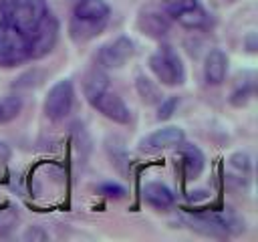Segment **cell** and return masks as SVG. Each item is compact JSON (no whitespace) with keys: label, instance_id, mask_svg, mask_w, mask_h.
Returning <instances> with one entry per match:
<instances>
[{"label":"cell","instance_id":"obj_1","mask_svg":"<svg viewBox=\"0 0 258 242\" xmlns=\"http://www.w3.org/2000/svg\"><path fill=\"white\" fill-rule=\"evenodd\" d=\"M111 8L105 0H77L69 22V34L75 42L95 38L109 22Z\"/></svg>","mask_w":258,"mask_h":242},{"label":"cell","instance_id":"obj_2","mask_svg":"<svg viewBox=\"0 0 258 242\" xmlns=\"http://www.w3.org/2000/svg\"><path fill=\"white\" fill-rule=\"evenodd\" d=\"M32 58V40L16 26L0 2V67H14Z\"/></svg>","mask_w":258,"mask_h":242},{"label":"cell","instance_id":"obj_3","mask_svg":"<svg viewBox=\"0 0 258 242\" xmlns=\"http://www.w3.org/2000/svg\"><path fill=\"white\" fill-rule=\"evenodd\" d=\"M181 220L196 232L212 238H226L244 230V220L230 208L222 212H189L181 214Z\"/></svg>","mask_w":258,"mask_h":242},{"label":"cell","instance_id":"obj_4","mask_svg":"<svg viewBox=\"0 0 258 242\" xmlns=\"http://www.w3.org/2000/svg\"><path fill=\"white\" fill-rule=\"evenodd\" d=\"M149 69L157 77V81H161V85L175 87V85H181L185 81L183 63H181L179 54L171 46H167V44L159 46L149 56Z\"/></svg>","mask_w":258,"mask_h":242},{"label":"cell","instance_id":"obj_5","mask_svg":"<svg viewBox=\"0 0 258 242\" xmlns=\"http://www.w3.org/2000/svg\"><path fill=\"white\" fill-rule=\"evenodd\" d=\"M73 103H75L73 81L71 79H60L48 89V95L44 99V115L50 121H62L71 113Z\"/></svg>","mask_w":258,"mask_h":242},{"label":"cell","instance_id":"obj_6","mask_svg":"<svg viewBox=\"0 0 258 242\" xmlns=\"http://www.w3.org/2000/svg\"><path fill=\"white\" fill-rule=\"evenodd\" d=\"M87 101L91 103V107H93V109H97L103 117L111 119L113 123L125 125V123H129V121H131L129 107L125 105V101H123L117 93L109 91V87H107V89H101V91H99V93H95V95H91Z\"/></svg>","mask_w":258,"mask_h":242},{"label":"cell","instance_id":"obj_7","mask_svg":"<svg viewBox=\"0 0 258 242\" xmlns=\"http://www.w3.org/2000/svg\"><path fill=\"white\" fill-rule=\"evenodd\" d=\"M135 52V46H133V40L129 36H117L109 42H105L101 48H99V54H97V60L101 67L105 69H121L123 65H127V60L133 56Z\"/></svg>","mask_w":258,"mask_h":242},{"label":"cell","instance_id":"obj_8","mask_svg":"<svg viewBox=\"0 0 258 242\" xmlns=\"http://www.w3.org/2000/svg\"><path fill=\"white\" fill-rule=\"evenodd\" d=\"M137 28L149 38H163L171 28V18L163 12V8L147 6L137 16Z\"/></svg>","mask_w":258,"mask_h":242},{"label":"cell","instance_id":"obj_9","mask_svg":"<svg viewBox=\"0 0 258 242\" xmlns=\"http://www.w3.org/2000/svg\"><path fill=\"white\" fill-rule=\"evenodd\" d=\"M183 139H185L183 129L169 125V127H161V129H155L153 133L145 135L139 141V149L141 151H161L167 147H177Z\"/></svg>","mask_w":258,"mask_h":242},{"label":"cell","instance_id":"obj_10","mask_svg":"<svg viewBox=\"0 0 258 242\" xmlns=\"http://www.w3.org/2000/svg\"><path fill=\"white\" fill-rule=\"evenodd\" d=\"M228 75V56L222 48H212L204 60V79L208 85H222Z\"/></svg>","mask_w":258,"mask_h":242},{"label":"cell","instance_id":"obj_11","mask_svg":"<svg viewBox=\"0 0 258 242\" xmlns=\"http://www.w3.org/2000/svg\"><path fill=\"white\" fill-rule=\"evenodd\" d=\"M143 200L155 210H169L175 204L173 192L161 182H149L143 186Z\"/></svg>","mask_w":258,"mask_h":242},{"label":"cell","instance_id":"obj_12","mask_svg":"<svg viewBox=\"0 0 258 242\" xmlns=\"http://www.w3.org/2000/svg\"><path fill=\"white\" fill-rule=\"evenodd\" d=\"M181 145V157H183V169H185V175L189 179H196L202 175L204 171V165H206V157L202 153V149L194 143H179Z\"/></svg>","mask_w":258,"mask_h":242},{"label":"cell","instance_id":"obj_13","mask_svg":"<svg viewBox=\"0 0 258 242\" xmlns=\"http://www.w3.org/2000/svg\"><path fill=\"white\" fill-rule=\"evenodd\" d=\"M135 89H137V95L141 97V101H143L145 105H157V103L163 99L161 89L157 87V83L151 81V79L145 77V75H137V79H135Z\"/></svg>","mask_w":258,"mask_h":242},{"label":"cell","instance_id":"obj_14","mask_svg":"<svg viewBox=\"0 0 258 242\" xmlns=\"http://www.w3.org/2000/svg\"><path fill=\"white\" fill-rule=\"evenodd\" d=\"M175 22H177V24H181L183 28L200 30V28H206V26L210 24V16H208V12L198 4L196 8H191V10L183 12L181 16H177V18H175Z\"/></svg>","mask_w":258,"mask_h":242},{"label":"cell","instance_id":"obj_15","mask_svg":"<svg viewBox=\"0 0 258 242\" xmlns=\"http://www.w3.org/2000/svg\"><path fill=\"white\" fill-rule=\"evenodd\" d=\"M22 97H18V95H6V97H2L0 99V125H4V123H10L12 119H16L18 115H20V111H22Z\"/></svg>","mask_w":258,"mask_h":242},{"label":"cell","instance_id":"obj_16","mask_svg":"<svg viewBox=\"0 0 258 242\" xmlns=\"http://www.w3.org/2000/svg\"><path fill=\"white\" fill-rule=\"evenodd\" d=\"M198 4H200L198 0H161V8H163V12H165L171 20H175V18L181 16L183 12L196 8Z\"/></svg>","mask_w":258,"mask_h":242},{"label":"cell","instance_id":"obj_17","mask_svg":"<svg viewBox=\"0 0 258 242\" xmlns=\"http://www.w3.org/2000/svg\"><path fill=\"white\" fill-rule=\"evenodd\" d=\"M109 87V79L99 73V71H91L87 77H85V83H83V91H85V97L89 99L91 95L99 93L101 89H107Z\"/></svg>","mask_w":258,"mask_h":242},{"label":"cell","instance_id":"obj_18","mask_svg":"<svg viewBox=\"0 0 258 242\" xmlns=\"http://www.w3.org/2000/svg\"><path fill=\"white\" fill-rule=\"evenodd\" d=\"M252 95H254V81H252V79L242 81V83H238L236 89L232 91L230 103H232L234 107H242V105H246V103L252 99Z\"/></svg>","mask_w":258,"mask_h":242},{"label":"cell","instance_id":"obj_19","mask_svg":"<svg viewBox=\"0 0 258 242\" xmlns=\"http://www.w3.org/2000/svg\"><path fill=\"white\" fill-rule=\"evenodd\" d=\"M177 103H179V99L175 97V95H169V97H165V99H161L157 105V119L159 121H165V119H169L173 113H175V109H177Z\"/></svg>","mask_w":258,"mask_h":242},{"label":"cell","instance_id":"obj_20","mask_svg":"<svg viewBox=\"0 0 258 242\" xmlns=\"http://www.w3.org/2000/svg\"><path fill=\"white\" fill-rule=\"evenodd\" d=\"M18 222V212L14 208L0 210V236H6Z\"/></svg>","mask_w":258,"mask_h":242},{"label":"cell","instance_id":"obj_21","mask_svg":"<svg viewBox=\"0 0 258 242\" xmlns=\"http://www.w3.org/2000/svg\"><path fill=\"white\" fill-rule=\"evenodd\" d=\"M97 192L103 194V196H107V198H115V200H121V198H125V194H127V190H125L123 186L115 184V182H105V184H101V186L97 188Z\"/></svg>","mask_w":258,"mask_h":242},{"label":"cell","instance_id":"obj_22","mask_svg":"<svg viewBox=\"0 0 258 242\" xmlns=\"http://www.w3.org/2000/svg\"><path fill=\"white\" fill-rule=\"evenodd\" d=\"M230 161H232V165H234L236 169H240L242 173L250 169V159H248V155H246V153H236Z\"/></svg>","mask_w":258,"mask_h":242},{"label":"cell","instance_id":"obj_23","mask_svg":"<svg viewBox=\"0 0 258 242\" xmlns=\"http://www.w3.org/2000/svg\"><path fill=\"white\" fill-rule=\"evenodd\" d=\"M24 238H26V240H30V238H32V240H34V238H46V234L40 232V230H36V228H34V230L30 228V230L24 234Z\"/></svg>","mask_w":258,"mask_h":242},{"label":"cell","instance_id":"obj_24","mask_svg":"<svg viewBox=\"0 0 258 242\" xmlns=\"http://www.w3.org/2000/svg\"><path fill=\"white\" fill-rule=\"evenodd\" d=\"M254 38H256V34H254V32H250V34H248V38H246V42H248V50H250V52H254V50H256V42H254Z\"/></svg>","mask_w":258,"mask_h":242},{"label":"cell","instance_id":"obj_25","mask_svg":"<svg viewBox=\"0 0 258 242\" xmlns=\"http://www.w3.org/2000/svg\"><path fill=\"white\" fill-rule=\"evenodd\" d=\"M228 2H236V0H228Z\"/></svg>","mask_w":258,"mask_h":242}]
</instances>
